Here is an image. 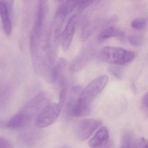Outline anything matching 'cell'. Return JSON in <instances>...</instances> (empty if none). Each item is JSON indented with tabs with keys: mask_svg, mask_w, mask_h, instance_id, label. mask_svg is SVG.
<instances>
[{
	"mask_svg": "<svg viewBox=\"0 0 148 148\" xmlns=\"http://www.w3.org/2000/svg\"><path fill=\"white\" fill-rule=\"evenodd\" d=\"M108 80V77L106 75L100 76L92 80L83 89L77 103L69 115L72 117H81L89 114L91 103L106 87Z\"/></svg>",
	"mask_w": 148,
	"mask_h": 148,
	"instance_id": "cell-1",
	"label": "cell"
},
{
	"mask_svg": "<svg viewBox=\"0 0 148 148\" xmlns=\"http://www.w3.org/2000/svg\"><path fill=\"white\" fill-rule=\"evenodd\" d=\"M46 98L47 97L43 93L39 94L10 119L7 123V127L11 129H19L25 127L38 113L44 104Z\"/></svg>",
	"mask_w": 148,
	"mask_h": 148,
	"instance_id": "cell-2",
	"label": "cell"
},
{
	"mask_svg": "<svg viewBox=\"0 0 148 148\" xmlns=\"http://www.w3.org/2000/svg\"><path fill=\"white\" fill-rule=\"evenodd\" d=\"M101 59L105 62L115 65H124L132 62L135 57L133 51L118 47L103 48L100 53Z\"/></svg>",
	"mask_w": 148,
	"mask_h": 148,
	"instance_id": "cell-3",
	"label": "cell"
},
{
	"mask_svg": "<svg viewBox=\"0 0 148 148\" xmlns=\"http://www.w3.org/2000/svg\"><path fill=\"white\" fill-rule=\"evenodd\" d=\"M103 0L99 2L85 15L82 29L83 40H87L90 37L101 21L103 13Z\"/></svg>",
	"mask_w": 148,
	"mask_h": 148,
	"instance_id": "cell-4",
	"label": "cell"
},
{
	"mask_svg": "<svg viewBox=\"0 0 148 148\" xmlns=\"http://www.w3.org/2000/svg\"><path fill=\"white\" fill-rule=\"evenodd\" d=\"M62 108L59 103L46 104L36 116L35 121L36 127L43 128L53 124L58 118Z\"/></svg>",
	"mask_w": 148,
	"mask_h": 148,
	"instance_id": "cell-5",
	"label": "cell"
},
{
	"mask_svg": "<svg viewBox=\"0 0 148 148\" xmlns=\"http://www.w3.org/2000/svg\"><path fill=\"white\" fill-rule=\"evenodd\" d=\"M101 120L96 118L86 119L76 123L74 127L76 136L81 141L87 140L101 127Z\"/></svg>",
	"mask_w": 148,
	"mask_h": 148,
	"instance_id": "cell-6",
	"label": "cell"
},
{
	"mask_svg": "<svg viewBox=\"0 0 148 148\" xmlns=\"http://www.w3.org/2000/svg\"><path fill=\"white\" fill-rule=\"evenodd\" d=\"M76 19V15L72 16L70 18L61 35V44L63 51H67L72 43L75 30Z\"/></svg>",
	"mask_w": 148,
	"mask_h": 148,
	"instance_id": "cell-7",
	"label": "cell"
},
{
	"mask_svg": "<svg viewBox=\"0 0 148 148\" xmlns=\"http://www.w3.org/2000/svg\"><path fill=\"white\" fill-rule=\"evenodd\" d=\"M39 135V133L35 130L26 131L18 136V143L23 148L34 147L39 143L40 139Z\"/></svg>",
	"mask_w": 148,
	"mask_h": 148,
	"instance_id": "cell-8",
	"label": "cell"
},
{
	"mask_svg": "<svg viewBox=\"0 0 148 148\" xmlns=\"http://www.w3.org/2000/svg\"><path fill=\"white\" fill-rule=\"evenodd\" d=\"M113 20L109 21L108 24L103 29L98 36V40L100 42L104 41L112 37H118L123 39L124 34L119 29L113 25Z\"/></svg>",
	"mask_w": 148,
	"mask_h": 148,
	"instance_id": "cell-9",
	"label": "cell"
},
{
	"mask_svg": "<svg viewBox=\"0 0 148 148\" xmlns=\"http://www.w3.org/2000/svg\"><path fill=\"white\" fill-rule=\"evenodd\" d=\"M109 132L106 127H102L89 140V146L91 148H101L107 144L108 140Z\"/></svg>",
	"mask_w": 148,
	"mask_h": 148,
	"instance_id": "cell-10",
	"label": "cell"
},
{
	"mask_svg": "<svg viewBox=\"0 0 148 148\" xmlns=\"http://www.w3.org/2000/svg\"><path fill=\"white\" fill-rule=\"evenodd\" d=\"M91 58V54L87 50L83 51L71 62L70 66V70L72 73H76L83 69L87 64Z\"/></svg>",
	"mask_w": 148,
	"mask_h": 148,
	"instance_id": "cell-11",
	"label": "cell"
},
{
	"mask_svg": "<svg viewBox=\"0 0 148 148\" xmlns=\"http://www.w3.org/2000/svg\"><path fill=\"white\" fill-rule=\"evenodd\" d=\"M67 15L66 8L64 4H62L58 8L55 15L54 26L55 39H57L59 37L61 29Z\"/></svg>",
	"mask_w": 148,
	"mask_h": 148,
	"instance_id": "cell-12",
	"label": "cell"
},
{
	"mask_svg": "<svg viewBox=\"0 0 148 148\" xmlns=\"http://www.w3.org/2000/svg\"><path fill=\"white\" fill-rule=\"evenodd\" d=\"M9 13L3 0H0V16L2 22L3 29L5 34L9 36L12 30V23Z\"/></svg>",
	"mask_w": 148,
	"mask_h": 148,
	"instance_id": "cell-13",
	"label": "cell"
},
{
	"mask_svg": "<svg viewBox=\"0 0 148 148\" xmlns=\"http://www.w3.org/2000/svg\"><path fill=\"white\" fill-rule=\"evenodd\" d=\"M83 89L81 85H76L70 89L66 104V112L68 115L77 103Z\"/></svg>",
	"mask_w": 148,
	"mask_h": 148,
	"instance_id": "cell-14",
	"label": "cell"
},
{
	"mask_svg": "<svg viewBox=\"0 0 148 148\" xmlns=\"http://www.w3.org/2000/svg\"><path fill=\"white\" fill-rule=\"evenodd\" d=\"M122 146L124 148H148L147 141L144 138L135 140L130 134H127L123 138Z\"/></svg>",
	"mask_w": 148,
	"mask_h": 148,
	"instance_id": "cell-15",
	"label": "cell"
},
{
	"mask_svg": "<svg viewBox=\"0 0 148 148\" xmlns=\"http://www.w3.org/2000/svg\"><path fill=\"white\" fill-rule=\"evenodd\" d=\"M66 64L67 61L63 58H61L57 61L51 70V78L52 82H56L60 78Z\"/></svg>",
	"mask_w": 148,
	"mask_h": 148,
	"instance_id": "cell-16",
	"label": "cell"
},
{
	"mask_svg": "<svg viewBox=\"0 0 148 148\" xmlns=\"http://www.w3.org/2000/svg\"><path fill=\"white\" fill-rule=\"evenodd\" d=\"M47 0H39L37 19L35 25L41 26L45 16Z\"/></svg>",
	"mask_w": 148,
	"mask_h": 148,
	"instance_id": "cell-17",
	"label": "cell"
},
{
	"mask_svg": "<svg viewBox=\"0 0 148 148\" xmlns=\"http://www.w3.org/2000/svg\"><path fill=\"white\" fill-rule=\"evenodd\" d=\"M147 25V19L142 17L135 18L132 21L131 26L133 28L136 30H141L144 29Z\"/></svg>",
	"mask_w": 148,
	"mask_h": 148,
	"instance_id": "cell-18",
	"label": "cell"
},
{
	"mask_svg": "<svg viewBox=\"0 0 148 148\" xmlns=\"http://www.w3.org/2000/svg\"><path fill=\"white\" fill-rule=\"evenodd\" d=\"M81 0H66L64 4L66 8L67 14L71 13L77 5H78Z\"/></svg>",
	"mask_w": 148,
	"mask_h": 148,
	"instance_id": "cell-19",
	"label": "cell"
},
{
	"mask_svg": "<svg viewBox=\"0 0 148 148\" xmlns=\"http://www.w3.org/2000/svg\"><path fill=\"white\" fill-rule=\"evenodd\" d=\"M109 72L117 79H121L123 77V73L121 69L115 66H111L108 69Z\"/></svg>",
	"mask_w": 148,
	"mask_h": 148,
	"instance_id": "cell-20",
	"label": "cell"
},
{
	"mask_svg": "<svg viewBox=\"0 0 148 148\" xmlns=\"http://www.w3.org/2000/svg\"><path fill=\"white\" fill-rule=\"evenodd\" d=\"M96 0H81L78 4L79 11H83L88 7L91 6Z\"/></svg>",
	"mask_w": 148,
	"mask_h": 148,
	"instance_id": "cell-21",
	"label": "cell"
},
{
	"mask_svg": "<svg viewBox=\"0 0 148 148\" xmlns=\"http://www.w3.org/2000/svg\"><path fill=\"white\" fill-rule=\"evenodd\" d=\"M66 94H67V90H66V88L64 87V85H63L59 93V101L58 103L62 107H63L65 103Z\"/></svg>",
	"mask_w": 148,
	"mask_h": 148,
	"instance_id": "cell-22",
	"label": "cell"
},
{
	"mask_svg": "<svg viewBox=\"0 0 148 148\" xmlns=\"http://www.w3.org/2000/svg\"><path fill=\"white\" fill-rule=\"evenodd\" d=\"M128 40L130 44L136 47L140 46L142 42L141 38L137 36H130L128 37Z\"/></svg>",
	"mask_w": 148,
	"mask_h": 148,
	"instance_id": "cell-23",
	"label": "cell"
},
{
	"mask_svg": "<svg viewBox=\"0 0 148 148\" xmlns=\"http://www.w3.org/2000/svg\"><path fill=\"white\" fill-rule=\"evenodd\" d=\"M0 148H14L10 141L0 136Z\"/></svg>",
	"mask_w": 148,
	"mask_h": 148,
	"instance_id": "cell-24",
	"label": "cell"
},
{
	"mask_svg": "<svg viewBox=\"0 0 148 148\" xmlns=\"http://www.w3.org/2000/svg\"><path fill=\"white\" fill-rule=\"evenodd\" d=\"M142 109L145 112L147 113L148 107V94L147 92L143 95L142 100Z\"/></svg>",
	"mask_w": 148,
	"mask_h": 148,
	"instance_id": "cell-25",
	"label": "cell"
},
{
	"mask_svg": "<svg viewBox=\"0 0 148 148\" xmlns=\"http://www.w3.org/2000/svg\"><path fill=\"white\" fill-rule=\"evenodd\" d=\"M3 1H4L7 9H8V11L10 14L12 12V9H13L14 0H3Z\"/></svg>",
	"mask_w": 148,
	"mask_h": 148,
	"instance_id": "cell-26",
	"label": "cell"
},
{
	"mask_svg": "<svg viewBox=\"0 0 148 148\" xmlns=\"http://www.w3.org/2000/svg\"><path fill=\"white\" fill-rule=\"evenodd\" d=\"M58 148H70L69 147H67V146H63V147H60Z\"/></svg>",
	"mask_w": 148,
	"mask_h": 148,
	"instance_id": "cell-27",
	"label": "cell"
},
{
	"mask_svg": "<svg viewBox=\"0 0 148 148\" xmlns=\"http://www.w3.org/2000/svg\"><path fill=\"white\" fill-rule=\"evenodd\" d=\"M104 148H111V147H110V144H108V145H107V146H106Z\"/></svg>",
	"mask_w": 148,
	"mask_h": 148,
	"instance_id": "cell-28",
	"label": "cell"
},
{
	"mask_svg": "<svg viewBox=\"0 0 148 148\" xmlns=\"http://www.w3.org/2000/svg\"><path fill=\"white\" fill-rule=\"evenodd\" d=\"M57 2H62L63 0H56Z\"/></svg>",
	"mask_w": 148,
	"mask_h": 148,
	"instance_id": "cell-29",
	"label": "cell"
},
{
	"mask_svg": "<svg viewBox=\"0 0 148 148\" xmlns=\"http://www.w3.org/2000/svg\"><path fill=\"white\" fill-rule=\"evenodd\" d=\"M120 148H124L123 147H122V146Z\"/></svg>",
	"mask_w": 148,
	"mask_h": 148,
	"instance_id": "cell-30",
	"label": "cell"
}]
</instances>
